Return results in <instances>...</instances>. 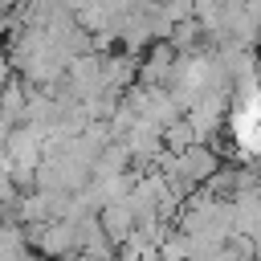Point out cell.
Listing matches in <instances>:
<instances>
[{
  "instance_id": "1",
  "label": "cell",
  "mask_w": 261,
  "mask_h": 261,
  "mask_svg": "<svg viewBox=\"0 0 261 261\" xmlns=\"http://www.w3.org/2000/svg\"><path fill=\"white\" fill-rule=\"evenodd\" d=\"M184 171L196 175V179L208 175V171H212V155H208V151H188V155H184Z\"/></svg>"
}]
</instances>
